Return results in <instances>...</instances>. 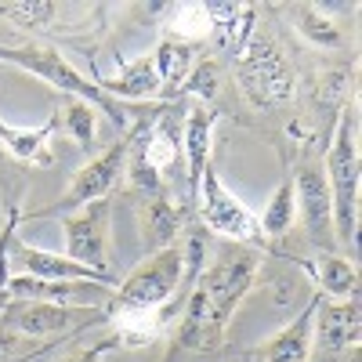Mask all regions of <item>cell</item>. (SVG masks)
Wrapping results in <instances>:
<instances>
[{
    "mask_svg": "<svg viewBox=\"0 0 362 362\" xmlns=\"http://www.w3.org/2000/svg\"><path fill=\"white\" fill-rule=\"evenodd\" d=\"M199 218L210 232H218L225 239H232V243H243V247H254L261 243V228L257 221L247 214V206L239 203L235 196L225 192L221 177L214 170V163H206L203 177H199Z\"/></svg>",
    "mask_w": 362,
    "mask_h": 362,
    "instance_id": "8992f818",
    "label": "cell"
},
{
    "mask_svg": "<svg viewBox=\"0 0 362 362\" xmlns=\"http://www.w3.org/2000/svg\"><path fill=\"white\" fill-rule=\"evenodd\" d=\"M58 127V116H51L44 127H37V131H18V127H8V124H0V145H8L11 148V156H18V160H37V163H51V156H47V138H51V131Z\"/></svg>",
    "mask_w": 362,
    "mask_h": 362,
    "instance_id": "44dd1931",
    "label": "cell"
},
{
    "mask_svg": "<svg viewBox=\"0 0 362 362\" xmlns=\"http://www.w3.org/2000/svg\"><path fill=\"white\" fill-rule=\"evenodd\" d=\"M232 362H239V358H232Z\"/></svg>",
    "mask_w": 362,
    "mask_h": 362,
    "instance_id": "4dcf8cb0",
    "label": "cell"
},
{
    "mask_svg": "<svg viewBox=\"0 0 362 362\" xmlns=\"http://www.w3.org/2000/svg\"><path fill=\"white\" fill-rule=\"evenodd\" d=\"M66 228V257L105 272V235H109V196L80 206L62 221Z\"/></svg>",
    "mask_w": 362,
    "mask_h": 362,
    "instance_id": "ba28073f",
    "label": "cell"
},
{
    "mask_svg": "<svg viewBox=\"0 0 362 362\" xmlns=\"http://www.w3.org/2000/svg\"><path fill=\"white\" fill-rule=\"evenodd\" d=\"M297 221V192H293V181L286 177L283 185L276 189V196L268 199V206H264V214H261V221H257V228H261V235H286L290 232V225Z\"/></svg>",
    "mask_w": 362,
    "mask_h": 362,
    "instance_id": "7402d4cb",
    "label": "cell"
},
{
    "mask_svg": "<svg viewBox=\"0 0 362 362\" xmlns=\"http://www.w3.org/2000/svg\"><path fill=\"white\" fill-rule=\"evenodd\" d=\"M0 62H11V66H18V69H25V73L40 76L44 83L58 87V90H62V95H69L73 102H87V105L105 109L112 124L127 127V112L119 109L95 80H87L83 73H76L54 47H37V44H29V47H0Z\"/></svg>",
    "mask_w": 362,
    "mask_h": 362,
    "instance_id": "277c9868",
    "label": "cell"
},
{
    "mask_svg": "<svg viewBox=\"0 0 362 362\" xmlns=\"http://www.w3.org/2000/svg\"><path fill=\"white\" fill-rule=\"evenodd\" d=\"M210 127H214V112L192 105L185 116V163H189V192H199V177L210 163Z\"/></svg>",
    "mask_w": 362,
    "mask_h": 362,
    "instance_id": "9a60e30c",
    "label": "cell"
},
{
    "mask_svg": "<svg viewBox=\"0 0 362 362\" xmlns=\"http://www.w3.org/2000/svg\"><path fill=\"white\" fill-rule=\"evenodd\" d=\"M235 80L254 105L276 109L293 95V69L272 37L250 33V40L235 51Z\"/></svg>",
    "mask_w": 362,
    "mask_h": 362,
    "instance_id": "5b68a950",
    "label": "cell"
},
{
    "mask_svg": "<svg viewBox=\"0 0 362 362\" xmlns=\"http://www.w3.org/2000/svg\"><path fill=\"white\" fill-rule=\"evenodd\" d=\"M8 300H44V305H66V308H80L76 300L98 305L102 297L112 293V286L102 283H80V279H37V276H11L8 279Z\"/></svg>",
    "mask_w": 362,
    "mask_h": 362,
    "instance_id": "8fae6325",
    "label": "cell"
},
{
    "mask_svg": "<svg viewBox=\"0 0 362 362\" xmlns=\"http://www.w3.org/2000/svg\"><path fill=\"white\" fill-rule=\"evenodd\" d=\"M4 305H8V293H4V290H0V308H4Z\"/></svg>",
    "mask_w": 362,
    "mask_h": 362,
    "instance_id": "f546056e",
    "label": "cell"
},
{
    "mask_svg": "<svg viewBox=\"0 0 362 362\" xmlns=\"http://www.w3.org/2000/svg\"><path fill=\"white\" fill-rule=\"evenodd\" d=\"M62 124H66V131H69L83 148L95 145V112H90L87 102H69V105H66V116H62Z\"/></svg>",
    "mask_w": 362,
    "mask_h": 362,
    "instance_id": "484cf974",
    "label": "cell"
},
{
    "mask_svg": "<svg viewBox=\"0 0 362 362\" xmlns=\"http://www.w3.org/2000/svg\"><path fill=\"white\" fill-rule=\"evenodd\" d=\"M153 62H156L160 80L167 83V90L174 95V90L181 87V80H185V76H189V69H192V51H189L185 44L163 40V44L156 47V54H153Z\"/></svg>",
    "mask_w": 362,
    "mask_h": 362,
    "instance_id": "cb8c5ba5",
    "label": "cell"
},
{
    "mask_svg": "<svg viewBox=\"0 0 362 362\" xmlns=\"http://www.w3.org/2000/svg\"><path fill=\"white\" fill-rule=\"evenodd\" d=\"M214 33V25H210V15L203 4H181L174 8V18H170V40L174 44H199L203 37Z\"/></svg>",
    "mask_w": 362,
    "mask_h": 362,
    "instance_id": "603a6c76",
    "label": "cell"
},
{
    "mask_svg": "<svg viewBox=\"0 0 362 362\" xmlns=\"http://www.w3.org/2000/svg\"><path fill=\"white\" fill-rule=\"evenodd\" d=\"M127 153H131V138L109 145L98 160H90L87 167H80V170L73 174V181H69V189H66V196H62V199L51 203V206H44V210H37L33 218L69 214V210H80V206L95 203V199H105V196H109V189H112V181H116V174L127 167Z\"/></svg>",
    "mask_w": 362,
    "mask_h": 362,
    "instance_id": "52a82bcc",
    "label": "cell"
},
{
    "mask_svg": "<svg viewBox=\"0 0 362 362\" xmlns=\"http://www.w3.org/2000/svg\"><path fill=\"white\" fill-rule=\"evenodd\" d=\"M29 351H33V344H29L22 334L0 326V362H15L18 355H29Z\"/></svg>",
    "mask_w": 362,
    "mask_h": 362,
    "instance_id": "83f0119b",
    "label": "cell"
},
{
    "mask_svg": "<svg viewBox=\"0 0 362 362\" xmlns=\"http://www.w3.org/2000/svg\"><path fill=\"white\" fill-rule=\"evenodd\" d=\"M0 15H8L11 22H18V25H44V22H51V15H54V4H47V0H33V4H0Z\"/></svg>",
    "mask_w": 362,
    "mask_h": 362,
    "instance_id": "4316f807",
    "label": "cell"
},
{
    "mask_svg": "<svg viewBox=\"0 0 362 362\" xmlns=\"http://www.w3.org/2000/svg\"><path fill=\"white\" fill-rule=\"evenodd\" d=\"M174 305H163V308H145V312H124V315H112V341L116 348L119 344H148L160 337L163 322L170 319Z\"/></svg>",
    "mask_w": 362,
    "mask_h": 362,
    "instance_id": "e0dca14e",
    "label": "cell"
},
{
    "mask_svg": "<svg viewBox=\"0 0 362 362\" xmlns=\"http://www.w3.org/2000/svg\"><path fill=\"white\" fill-rule=\"evenodd\" d=\"M8 261L22 272V276H37V279H80V283H102V286H112V276L105 272H95L66 254H47V250H33V247H11L8 250Z\"/></svg>",
    "mask_w": 362,
    "mask_h": 362,
    "instance_id": "7c38bea8",
    "label": "cell"
},
{
    "mask_svg": "<svg viewBox=\"0 0 362 362\" xmlns=\"http://www.w3.org/2000/svg\"><path fill=\"white\" fill-rule=\"evenodd\" d=\"M95 83L105 90V95H116V98H153V95H160V87H163L153 54L131 62L124 73H116L112 80H95Z\"/></svg>",
    "mask_w": 362,
    "mask_h": 362,
    "instance_id": "2e32d148",
    "label": "cell"
},
{
    "mask_svg": "<svg viewBox=\"0 0 362 362\" xmlns=\"http://www.w3.org/2000/svg\"><path fill=\"white\" fill-rule=\"evenodd\" d=\"M181 276H185V250L181 247H163L153 250L131 276L109 293L105 319L124 315V312H145V308H163L177 293Z\"/></svg>",
    "mask_w": 362,
    "mask_h": 362,
    "instance_id": "7a4b0ae2",
    "label": "cell"
},
{
    "mask_svg": "<svg viewBox=\"0 0 362 362\" xmlns=\"http://www.w3.org/2000/svg\"><path fill=\"white\" fill-rule=\"evenodd\" d=\"M218 80H221L218 66L210 62V58H203V62H196V66L189 69V76L181 80V87L174 90V98H203V102H214Z\"/></svg>",
    "mask_w": 362,
    "mask_h": 362,
    "instance_id": "d4e9b609",
    "label": "cell"
},
{
    "mask_svg": "<svg viewBox=\"0 0 362 362\" xmlns=\"http://www.w3.org/2000/svg\"><path fill=\"white\" fill-rule=\"evenodd\" d=\"M293 192H297V214L308 228V239L315 247L329 250V243H334V203H329L326 174L315 167H300L293 177Z\"/></svg>",
    "mask_w": 362,
    "mask_h": 362,
    "instance_id": "30bf717a",
    "label": "cell"
},
{
    "mask_svg": "<svg viewBox=\"0 0 362 362\" xmlns=\"http://www.w3.org/2000/svg\"><path fill=\"white\" fill-rule=\"evenodd\" d=\"M315 283L322 290V297L329 300H344L358 293V276H355V264H348L337 254H322L315 264Z\"/></svg>",
    "mask_w": 362,
    "mask_h": 362,
    "instance_id": "ac0fdd59",
    "label": "cell"
},
{
    "mask_svg": "<svg viewBox=\"0 0 362 362\" xmlns=\"http://www.w3.org/2000/svg\"><path fill=\"white\" fill-rule=\"evenodd\" d=\"M177 228H181L177 210H174L163 196H153V203L141 210V232H145V243L153 247V250H163V247L174 243Z\"/></svg>",
    "mask_w": 362,
    "mask_h": 362,
    "instance_id": "d6986e66",
    "label": "cell"
},
{
    "mask_svg": "<svg viewBox=\"0 0 362 362\" xmlns=\"http://www.w3.org/2000/svg\"><path fill=\"white\" fill-rule=\"evenodd\" d=\"M109 348H116V341H112V337H109L105 344H95V348H87V351H80V355L66 358V362H98V358H102V351H109Z\"/></svg>",
    "mask_w": 362,
    "mask_h": 362,
    "instance_id": "f1b7e54d",
    "label": "cell"
},
{
    "mask_svg": "<svg viewBox=\"0 0 362 362\" xmlns=\"http://www.w3.org/2000/svg\"><path fill=\"white\" fill-rule=\"evenodd\" d=\"M319 305H322V297L312 293L305 300V308H300V315L283 329V334H276L261 348V362H308L312 348H315V312H319Z\"/></svg>",
    "mask_w": 362,
    "mask_h": 362,
    "instance_id": "4fadbf2b",
    "label": "cell"
},
{
    "mask_svg": "<svg viewBox=\"0 0 362 362\" xmlns=\"http://www.w3.org/2000/svg\"><path fill=\"white\" fill-rule=\"evenodd\" d=\"M290 18H293V25H297V33L305 37L308 44H315V47H341V29H337V22L329 18V15H322V8H312V4H293L290 8Z\"/></svg>",
    "mask_w": 362,
    "mask_h": 362,
    "instance_id": "ffe728a7",
    "label": "cell"
},
{
    "mask_svg": "<svg viewBox=\"0 0 362 362\" xmlns=\"http://www.w3.org/2000/svg\"><path fill=\"white\" fill-rule=\"evenodd\" d=\"M257 272V250L232 247L210 264L199 283L192 286L177 322V348L189 351H214L225 337V326L235 312V305L247 297Z\"/></svg>",
    "mask_w": 362,
    "mask_h": 362,
    "instance_id": "6da1fadb",
    "label": "cell"
},
{
    "mask_svg": "<svg viewBox=\"0 0 362 362\" xmlns=\"http://www.w3.org/2000/svg\"><path fill=\"white\" fill-rule=\"evenodd\" d=\"M0 326L15 329L25 341H44L69 334L80 326V312L66 305H44V300H8L0 308Z\"/></svg>",
    "mask_w": 362,
    "mask_h": 362,
    "instance_id": "9c48e42d",
    "label": "cell"
},
{
    "mask_svg": "<svg viewBox=\"0 0 362 362\" xmlns=\"http://www.w3.org/2000/svg\"><path fill=\"white\" fill-rule=\"evenodd\" d=\"M319 326H315V341L322 351L337 355L358 344V293L344 297V300H329L322 297L319 305Z\"/></svg>",
    "mask_w": 362,
    "mask_h": 362,
    "instance_id": "5bb4252c",
    "label": "cell"
},
{
    "mask_svg": "<svg viewBox=\"0 0 362 362\" xmlns=\"http://www.w3.org/2000/svg\"><path fill=\"white\" fill-rule=\"evenodd\" d=\"M326 185L334 203V228L348 247H355V214H358V138H355V105L337 119L334 145L326 156Z\"/></svg>",
    "mask_w": 362,
    "mask_h": 362,
    "instance_id": "3957f363",
    "label": "cell"
}]
</instances>
